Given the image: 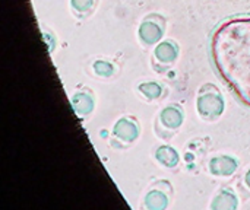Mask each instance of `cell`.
Returning <instances> with one entry per match:
<instances>
[{
  "mask_svg": "<svg viewBox=\"0 0 250 210\" xmlns=\"http://www.w3.org/2000/svg\"><path fill=\"white\" fill-rule=\"evenodd\" d=\"M240 167L237 158L231 155H215L208 162V171L212 177L217 178H229L233 177Z\"/></svg>",
  "mask_w": 250,
  "mask_h": 210,
  "instance_id": "8",
  "label": "cell"
},
{
  "mask_svg": "<svg viewBox=\"0 0 250 210\" xmlns=\"http://www.w3.org/2000/svg\"><path fill=\"white\" fill-rule=\"evenodd\" d=\"M209 208L212 210H236L239 208V196L231 187H223L212 197Z\"/></svg>",
  "mask_w": 250,
  "mask_h": 210,
  "instance_id": "10",
  "label": "cell"
},
{
  "mask_svg": "<svg viewBox=\"0 0 250 210\" xmlns=\"http://www.w3.org/2000/svg\"><path fill=\"white\" fill-rule=\"evenodd\" d=\"M138 92L146 99V101H157L164 94V85L157 80H146L141 82L138 85Z\"/></svg>",
  "mask_w": 250,
  "mask_h": 210,
  "instance_id": "12",
  "label": "cell"
},
{
  "mask_svg": "<svg viewBox=\"0 0 250 210\" xmlns=\"http://www.w3.org/2000/svg\"><path fill=\"white\" fill-rule=\"evenodd\" d=\"M142 126L135 115L120 117L111 130V146L114 149H127L141 137Z\"/></svg>",
  "mask_w": 250,
  "mask_h": 210,
  "instance_id": "4",
  "label": "cell"
},
{
  "mask_svg": "<svg viewBox=\"0 0 250 210\" xmlns=\"http://www.w3.org/2000/svg\"><path fill=\"white\" fill-rule=\"evenodd\" d=\"M185 124V111L179 104H168L160 110L155 121L154 132L163 140L173 139Z\"/></svg>",
  "mask_w": 250,
  "mask_h": 210,
  "instance_id": "3",
  "label": "cell"
},
{
  "mask_svg": "<svg viewBox=\"0 0 250 210\" xmlns=\"http://www.w3.org/2000/svg\"><path fill=\"white\" fill-rule=\"evenodd\" d=\"M240 187L245 190V193L248 191L250 194V167L243 172L242 180H240Z\"/></svg>",
  "mask_w": 250,
  "mask_h": 210,
  "instance_id": "16",
  "label": "cell"
},
{
  "mask_svg": "<svg viewBox=\"0 0 250 210\" xmlns=\"http://www.w3.org/2000/svg\"><path fill=\"white\" fill-rule=\"evenodd\" d=\"M209 56L217 76L250 108V13L226 18L214 28Z\"/></svg>",
  "mask_w": 250,
  "mask_h": 210,
  "instance_id": "1",
  "label": "cell"
},
{
  "mask_svg": "<svg viewBox=\"0 0 250 210\" xmlns=\"http://www.w3.org/2000/svg\"><path fill=\"white\" fill-rule=\"evenodd\" d=\"M180 47L174 39H163L152 50L151 66L157 73L168 72L179 60Z\"/></svg>",
  "mask_w": 250,
  "mask_h": 210,
  "instance_id": "6",
  "label": "cell"
},
{
  "mask_svg": "<svg viewBox=\"0 0 250 210\" xmlns=\"http://www.w3.org/2000/svg\"><path fill=\"white\" fill-rule=\"evenodd\" d=\"M98 6V0H70V9L78 19L89 18Z\"/></svg>",
  "mask_w": 250,
  "mask_h": 210,
  "instance_id": "13",
  "label": "cell"
},
{
  "mask_svg": "<svg viewBox=\"0 0 250 210\" xmlns=\"http://www.w3.org/2000/svg\"><path fill=\"white\" fill-rule=\"evenodd\" d=\"M196 111L205 121H217L226 111V99L214 83H205L198 91Z\"/></svg>",
  "mask_w": 250,
  "mask_h": 210,
  "instance_id": "2",
  "label": "cell"
},
{
  "mask_svg": "<svg viewBox=\"0 0 250 210\" xmlns=\"http://www.w3.org/2000/svg\"><path fill=\"white\" fill-rule=\"evenodd\" d=\"M70 104L79 118H88L95 110V95L91 89L82 88L72 94Z\"/></svg>",
  "mask_w": 250,
  "mask_h": 210,
  "instance_id": "9",
  "label": "cell"
},
{
  "mask_svg": "<svg viewBox=\"0 0 250 210\" xmlns=\"http://www.w3.org/2000/svg\"><path fill=\"white\" fill-rule=\"evenodd\" d=\"M154 159L164 168L173 170L180 164V153L171 145H161L154 152Z\"/></svg>",
  "mask_w": 250,
  "mask_h": 210,
  "instance_id": "11",
  "label": "cell"
},
{
  "mask_svg": "<svg viewBox=\"0 0 250 210\" xmlns=\"http://www.w3.org/2000/svg\"><path fill=\"white\" fill-rule=\"evenodd\" d=\"M41 32H42V38H44V41H45V44H47V47H48V53H53V51H54V47H56V44H57L56 35H54L50 29H45L44 26H41Z\"/></svg>",
  "mask_w": 250,
  "mask_h": 210,
  "instance_id": "15",
  "label": "cell"
},
{
  "mask_svg": "<svg viewBox=\"0 0 250 210\" xmlns=\"http://www.w3.org/2000/svg\"><path fill=\"white\" fill-rule=\"evenodd\" d=\"M92 70L100 77H111L117 72L116 66L110 60H104V58H97L92 63Z\"/></svg>",
  "mask_w": 250,
  "mask_h": 210,
  "instance_id": "14",
  "label": "cell"
},
{
  "mask_svg": "<svg viewBox=\"0 0 250 210\" xmlns=\"http://www.w3.org/2000/svg\"><path fill=\"white\" fill-rule=\"evenodd\" d=\"M173 186L167 180L154 181L144 194L142 206L146 210H166L170 206Z\"/></svg>",
  "mask_w": 250,
  "mask_h": 210,
  "instance_id": "7",
  "label": "cell"
},
{
  "mask_svg": "<svg viewBox=\"0 0 250 210\" xmlns=\"http://www.w3.org/2000/svg\"><path fill=\"white\" fill-rule=\"evenodd\" d=\"M166 29V18L160 13H149L142 19L138 28V39L145 48H154L158 42L163 41Z\"/></svg>",
  "mask_w": 250,
  "mask_h": 210,
  "instance_id": "5",
  "label": "cell"
}]
</instances>
